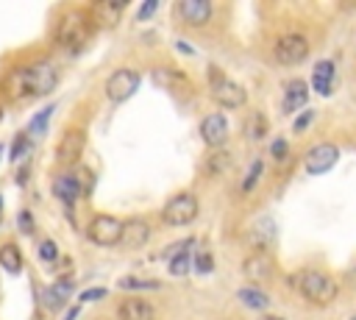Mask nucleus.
Wrapping results in <instances>:
<instances>
[{
  "instance_id": "f257e3e1",
  "label": "nucleus",
  "mask_w": 356,
  "mask_h": 320,
  "mask_svg": "<svg viewBox=\"0 0 356 320\" xmlns=\"http://www.w3.org/2000/svg\"><path fill=\"white\" fill-rule=\"evenodd\" d=\"M292 284L298 287V293L315 306H326L337 298V282L326 273H318V270H303L292 278Z\"/></svg>"
},
{
  "instance_id": "f03ea898",
  "label": "nucleus",
  "mask_w": 356,
  "mask_h": 320,
  "mask_svg": "<svg viewBox=\"0 0 356 320\" xmlns=\"http://www.w3.org/2000/svg\"><path fill=\"white\" fill-rule=\"evenodd\" d=\"M92 36V17L86 12H70L62 17L59 28H56V42L64 48H81L89 42Z\"/></svg>"
},
{
  "instance_id": "7ed1b4c3",
  "label": "nucleus",
  "mask_w": 356,
  "mask_h": 320,
  "mask_svg": "<svg viewBox=\"0 0 356 320\" xmlns=\"http://www.w3.org/2000/svg\"><path fill=\"white\" fill-rule=\"evenodd\" d=\"M209 92H212V98H214L220 106H226V109H240V106H245V101H248L245 90H242L240 84L229 81V78L222 75L217 67L209 70Z\"/></svg>"
},
{
  "instance_id": "20e7f679",
  "label": "nucleus",
  "mask_w": 356,
  "mask_h": 320,
  "mask_svg": "<svg viewBox=\"0 0 356 320\" xmlns=\"http://www.w3.org/2000/svg\"><path fill=\"white\" fill-rule=\"evenodd\" d=\"M123 228H125V223L123 220H117V217H112V215H98L92 223H89V239H92L95 245H117L120 239H123Z\"/></svg>"
},
{
  "instance_id": "39448f33",
  "label": "nucleus",
  "mask_w": 356,
  "mask_h": 320,
  "mask_svg": "<svg viewBox=\"0 0 356 320\" xmlns=\"http://www.w3.org/2000/svg\"><path fill=\"white\" fill-rule=\"evenodd\" d=\"M162 217H164V223H170V226H187V223H192V220L198 217V198L190 195V192L175 195L173 201L164 206Z\"/></svg>"
},
{
  "instance_id": "423d86ee",
  "label": "nucleus",
  "mask_w": 356,
  "mask_h": 320,
  "mask_svg": "<svg viewBox=\"0 0 356 320\" xmlns=\"http://www.w3.org/2000/svg\"><path fill=\"white\" fill-rule=\"evenodd\" d=\"M337 159H340L337 145L320 142V145H315V148L306 150L303 165H306V173H312V176H323L326 170H331V168L337 165Z\"/></svg>"
},
{
  "instance_id": "0eeeda50",
  "label": "nucleus",
  "mask_w": 356,
  "mask_h": 320,
  "mask_svg": "<svg viewBox=\"0 0 356 320\" xmlns=\"http://www.w3.org/2000/svg\"><path fill=\"white\" fill-rule=\"evenodd\" d=\"M137 90H140V75L134 70H117V72L109 75V81H106V95L114 103L128 101Z\"/></svg>"
},
{
  "instance_id": "6e6552de",
  "label": "nucleus",
  "mask_w": 356,
  "mask_h": 320,
  "mask_svg": "<svg viewBox=\"0 0 356 320\" xmlns=\"http://www.w3.org/2000/svg\"><path fill=\"white\" fill-rule=\"evenodd\" d=\"M309 56V42L301 34H287L276 42V59L279 64H301Z\"/></svg>"
},
{
  "instance_id": "1a4fd4ad",
  "label": "nucleus",
  "mask_w": 356,
  "mask_h": 320,
  "mask_svg": "<svg viewBox=\"0 0 356 320\" xmlns=\"http://www.w3.org/2000/svg\"><path fill=\"white\" fill-rule=\"evenodd\" d=\"M0 90H3V95L9 101H23L28 95H34V87H31V70L28 67H14L6 72L3 84H0Z\"/></svg>"
},
{
  "instance_id": "9d476101",
  "label": "nucleus",
  "mask_w": 356,
  "mask_h": 320,
  "mask_svg": "<svg viewBox=\"0 0 356 320\" xmlns=\"http://www.w3.org/2000/svg\"><path fill=\"white\" fill-rule=\"evenodd\" d=\"M84 142H86V134H84L81 129L64 131V137H62V142H59V148H56V159H59L62 165L78 162V156L84 153Z\"/></svg>"
},
{
  "instance_id": "9b49d317",
  "label": "nucleus",
  "mask_w": 356,
  "mask_h": 320,
  "mask_svg": "<svg viewBox=\"0 0 356 320\" xmlns=\"http://www.w3.org/2000/svg\"><path fill=\"white\" fill-rule=\"evenodd\" d=\"M175 12L187 25H195V28H201L212 20V3H206V0H181Z\"/></svg>"
},
{
  "instance_id": "f8f14e48",
  "label": "nucleus",
  "mask_w": 356,
  "mask_h": 320,
  "mask_svg": "<svg viewBox=\"0 0 356 320\" xmlns=\"http://www.w3.org/2000/svg\"><path fill=\"white\" fill-rule=\"evenodd\" d=\"M201 137H203V142L212 145V148L222 145V142L229 139V123H226V117H222V114H209V117H203Z\"/></svg>"
},
{
  "instance_id": "ddd939ff",
  "label": "nucleus",
  "mask_w": 356,
  "mask_h": 320,
  "mask_svg": "<svg viewBox=\"0 0 356 320\" xmlns=\"http://www.w3.org/2000/svg\"><path fill=\"white\" fill-rule=\"evenodd\" d=\"M31 70V87L34 95H48L56 87V70L48 62H39V64H28Z\"/></svg>"
},
{
  "instance_id": "4468645a",
  "label": "nucleus",
  "mask_w": 356,
  "mask_h": 320,
  "mask_svg": "<svg viewBox=\"0 0 356 320\" xmlns=\"http://www.w3.org/2000/svg\"><path fill=\"white\" fill-rule=\"evenodd\" d=\"M123 9H125V3H120V0H101V3L92 6V14L89 17H92V23H98V25L112 28V25L120 23Z\"/></svg>"
},
{
  "instance_id": "2eb2a0df",
  "label": "nucleus",
  "mask_w": 356,
  "mask_h": 320,
  "mask_svg": "<svg viewBox=\"0 0 356 320\" xmlns=\"http://www.w3.org/2000/svg\"><path fill=\"white\" fill-rule=\"evenodd\" d=\"M248 239H251V245H253V248L264 251V248L276 239V226H273V220H270V217L256 220V223L248 228Z\"/></svg>"
},
{
  "instance_id": "dca6fc26",
  "label": "nucleus",
  "mask_w": 356,
  "mask_h": 320,
  "mask_svg": "<svg viewBox=\"0 0 356 320\" xmlns=\"http://www.w3.org/2000/svg\"><path fill=\"white\" fill-rule=\"evenodd\" d=\"M245 276L253 278V282H264V278L273 276V259L264 251H256L253 256L245 259Z\"/></svg>"
},
{
  "instance_id": "f3484780",
  "label": "nucleus",
  "mask_w": 356,
  "mask_h": 320,
  "mask_svg": "<svg viewBox=\"0 0 356 320\" xmlns=\"http://www.w3.org/2000/svg\"><path fill=\"white\" fill-rule=\"evenodd\" d=\"M117 312H120V320H153L156 317L153 306L142 298H125Z\"/></svg>"
},
{
  "instance_id": "a211bd4d",
  "label": "nucleus",
  "mask_w": 356,
  "mask_h": 320,
  "mask_svg": "<svg viewBox=\"0 0 356 320\" xmlns=\"http://www.w3.org/2000/svg\"><path fill=\"white\" fill-rule=\"evenodd\" d=\"M148 237H151V228H148L145 220H128L125 228H123V239H120V243L125 248H140V245L148 243Z\"/></svg>"
},
{
  "instance_id": "6ab92c4d",
  "label": "nucleus",
  "mask_w": 356,
  "mask_h": 320,
  "mask_svg": "<svg viewBox=\"0 0 356 320\" xmlns=\"http://www.w3.org/2000/svg\"><path fill=\"white\" fill-rule=\"evenodd\" d=\"M70 295H73V282H70V278H62V282H56V284H51L48 290H44L42 304L48 309H59V306L67 304Z\"/></svg>"
},
{
  "instance_id": "aec40b11",
  "label": "nucleus",
  "mask_w": 356,
  "mask_h": 320,
  "mask_svg": "<svg viewBox=\"0 0 356 320\" xmlns=\"http://www.w3.org/2000/svg\"><path fill=\"white\" fill-rule=\"evenodd\" d=\"M53 192H56L59 201L75 204L78 198H81V178H75V176H59L53 181Z\"/></svg>"
},
{
  "instance_id": "412c9836",
  "label": "nucleus",
  "mask_w": 356,
  "mask_h": 320,
  "mask_svg": "<svg viewBox=\"0 0 356 320\" xmlns=\"http://www.w3.org/2000/svg\"><path fill=\"white\" fill-rule=\"evenodd\" d=\"M312 87H315L320 95H331V90H334V62H320L315 67Z\"/></svg>"
},
{
  "instance_id": "4be33fe9",
  "label": "nucleus",
  "mask_w": 356,
  "mask_h": 320,
  "mask_svg": "<svg viewBox=\"0 0 356 320\" xmlns=\"http://www.w3.org/2000/svg\"><path fill=\"white\" fill-rule=\"evenodd\" d=\"M306 98H309L306 84L295 78V81H290L287 90H284V111H295V109H301V106L306 103Z\"/></svg>"
},
{
  "instance_id": "5701e85b",
  "label": "nucleus",
  "mask_w": 356,
  "mask_h": 320,
  "mask_svg": "<svg viewBox=\"0 0 356 320\" xmlns=\"http://www.w3.org/2000/svg\"><path fill=\"white\" fill-rule=\"evenodd\" d=\"M0 267H6L9 273L23 270V256H20L17 245H3V251H0Z\"/></svg>"
},
{
  "instance_id": "b1692460",
  "label": "nucleus",
  "mask_w": 356,
  "mask_h": 320,
  "mask_svg": "<svg viewBox=\"0 0 356 320\" xmlns=\"http://www.w3.org/2000/svg\"><path fill=\"white\" fill-rule=\"evenodd\" d=\"M240 301L245 306H251V309H264L267 306V295L262 290H256V287H242L240 290Z\"/></svg>"
},
{
  "instance_id": "393cba45",
  "label": "nucleus",
  "mask_w": 356,
  "mask_h": 320,
  "mask_svg": "<svg viewBox=\"0 0 356 320\" xmlns=\"http://www.w3.org/2000/svg\"><path fill=\"white\" fill-rule=\"evenodd\" d=\"M153 81L159 84V87H173V84H178V87H184L187 84V78L181 75V72H173V70H153Z\"/></svg>"
},
{
  "instance_id": "a878e982",
  "label": "nucleus",
  "mask_w": 356,
  "mask_h": 320,
  "mask_svg": "<svg viewBox=\"0 0 356 320\" xmlns=\"http://www.w3.org/2000/svg\"><path fill=\"white\" fill-rule=\"evenodd\" d=\"M120 287L123 290H159L162 284L156 282V278H120Z\"/></svg>"
},
{
  "instance_id": "bb28decb",
  "label": "nucleus",
  "mask_w": 356,
  "mask_h": 320,
  "mask_svg": "<svg viewBox=\"0 0 356 320\" xmlns=\"http://www.w3.org/2000/svg\"><path fill=\"white\" fill-rule=\"evenodd\" d=\"M264 134H267V120H264V114H253L251 123H248V137H251V139H262Z\"/></svg>"
},
{
  "instance_id": "cd10ccee",
  "label": "nucleus",
  "mask_w": 356,
  "mask_h": 320,
  "mask_svg": "<svg viewBox=\"0 0 356 320\" xmlns=\"http://www.w3.org/2000/svg\"><path fill=\"white\" fill-rule=\"evenodd\" d=\"M53 111H56L53 106L42 109V111H39V114L31 120V131H34V134H42V131H44V126H48V120H51V114H53Z\"/></svg>"
},
{
  "instance_id": "c85d7f7f",
  "label": "nucleus",
  "mask_w": 356,
  "mask_h": 320,
  "mask_svg": "<svg viewBox=\"0 0 356 320\" xmlns=\"http://www.w3.org/2000/svg\"><path fill=\"white\" fill-rule=\"evenodd\" d=\"M259 176H262V162L256 159V162L251 165V170H248V176H245V181H242V189H245V192H251V189H253V184L259 181Z\"/></svg>"
},
{
  "instance_id": "c756f323",
  "label": "nucleus",
  "mask_w": 356,
  "mask_h": 320,
  "mask_svg": "<svg viewBox=\"0 0 356 320\" xmlns=\"http://www.w3.org/2000/svg\"><path fill=\"white\" fill-rule=\"evenodd\" d=\"M195 270H198V273H212V270H214V259H212L209 251H201V254L195 256Z\"/></svg>"
},
{
  "instance_id": "7c9ffc66",
  "label": "nucleus",
  "mask_w": 356,
  "mask_h": 320,
  "mask_svg": "<svg viewBox=\"0 0 356 320\" xmlns=\"http://www.w3.org/2000/svg\"><path fill=\"white\" fill-rule=\"evenodd\" d=\"M28 150H31L28 137H17V139H14V145H12V162H14V159H20V156H25Z\"/></svg>"
},
{
  "instance_id": "2f4dec72",
  "label": "nucleus",
  "mask_w": 356,
  "mask_h": 320,
  "mask_svg": "<svg viewBox=\"0 0 356 320\" xmlns=\"http://www.w3.org/2000/svg\"><path fill=\"white\" fill-rule=\"evenodd\" d=\"M39 256H42L44 262H56V256H59V251H56V245L51 243V239H44V243L39 245Z\"/></svg>"
},
{
  "instance_id": "473e14b6",
  "label": "nucleus",
  "mask_w": 356,
  "mask_h": 320,
  "mask_svg": "<svg viewBox=\"0 0 356 320\" xmlns=\"http://www.w3.org/2000/svg\"><path fill=\"white\" fill-rule=\"evenodd\" d=\"M98 298H106V290H103V287H92V290L81 293V301H98Z\"/></svg>"
},
{
  "instance_id": "72a5a7b5",
  "label": "nucleus",
  "mask_w": 356,
  "mask_h": 320,
  "mask_svg": "<svg viewBox=\"0 0 356 320\" xmlns=\"http://www.w3.org/2000/svg\"><path fill=\"white\" fill-rule=\"evenodd\" d=\"M226 162H229V153H217V156H214V162H209V168H212L214 173H220L222 168H226Z\"/></svg>"
},
{
  "instance_id": "f704fd0d",
  "label": "nucleus",
  "mask_w": 356,
  "mask_h": 320,
  "mask_svg": "<svg viewBox=\"0 0 356 320\" xmlns=\"http://www.w3.org/2000/svg\"><path fill=\"white\" fill-rule=\"evenodd\" d=\"M270 153H273L276 159H287V142H284V139H276L273 148H270Z\"/></svg>"
},
{
  "instance_id": "c9c22d12",
  "label": "nucleus",
  "mask_w": 356,
  "mask_h": 320,
  "mask_svg": "<svg viewBox=\"0 0 356 320\" xmlns=\"http://www.w3.org/2000/svg\"><path fill=\"white\" fill-rule=\"evenodd\" d=\"M20 231H23V234H31V231H34V226H31V212H23V215H20Z\"/></svg>"
},
{
  "instance_id": "e433bc0d",
  "label": "nucleus",
  "mask_w": 356,
  "mask_h": 320,
  "mask_svg": "<svg viewBox=\"0 0 356 320\" xmlns=\"http://www.w3.org/2000/svg\"><path fill=\"white\" fill-rule=\"evenodd\" d=\"M312 117H315V114H312V111H306L303 117H298V120H295V131H303V129H306V126L312 123Z\"/></svg>"
},
{
  "instance_id": "4c0bfd02",
  "label": "nucleus",
  "mask_w": 356,
  "mask_h": 320,
  "mask_svg": "<svg viewBox=\"0 0 356 320\" xmlns=\"http://www.w3.org/2000/svg\"><path fill=\"white\" fill-rule=\"evenodd\" d=\"M153 12H156V0H151V3H145V6L140 9V20H148Z\"/></svg>"
},
{
  "instance_id": "58836bf2",
  "label": "nucleus",
  "mask_w": 356,
  "mask_h": 320,
  "mask_svg": "<svg viewBox=\"0 0 356 320\" xmlns=\"http://www.w3.org/2000/svg\"><path fill=\"white\" fill-rule=\"evenodd\" d=\"M25 181H28V168H23L20 176H17V184H25Z\"/></svg>"
},
{
  "instance_id": "ea45409f",
  "label": "nucleus",
  "mask_w": 356,
  "mask_h": 320,
  "mask_svg": "<svg viewBox=\"0 0 356 320\" xmlns=\"http://www.w3.org/2000/svg\"><path fill=\"white\" fill-rule=\"evenodd\" d=\"M78 312H81V306H73V309L67 312V317H64V320H75V317H78Z\"/></svg>"
},
{
  "instance_id": "a19ab883",
  "label": "nucleus",
  "mask_w": 356,
  "mask_h": 320,
  "mask_svg": "<svg viewBox=\"0 0 356 320\" xmlns=\"http://www.w3.org/2000/svg\"><path fill=\"white\" fill-rule=\"evenodd\" d=\"M348 282H351V284H353V287H356V267H353V270H351V276H348Z\"/></svg>"
},
{
  "instance_id": "79ce46f5",
  "label": "nucleus",
  "mask_w": 356,
  "mask_h": 320,
  "mask_svg": "<svg viewBox=\"0 0 356 320\" xmlns=\"http://www.w3.org/2000/svg\"><path fill=\"white\" fill-rule=\"evenodd\" d=\"M264 320H281V317H264Z\"/></svg>"
},
{
  "instance_id": "37998d69",
  "label": "nucleus",
  "mask_w": 356,
  "mask_h": 320,
  "mask_svg": "<svg viewBox=\"0 0 356 320\" xmlns=\"http://www.w3.org/2000/svg\"><path fill=\"white\" fill-rule=\"evenodd\" d=\"M0 209H3V201H0Z\"/></svg>"
},
{
  "instance_id": "c03bdc74",
  "label": "nucleus",
  "mask_w": 356,
  "mask_h": 320,
  "mask_svg": "<svg viewBox=\"0 0 356 320\" xmlns=\"http://www.w3.org/2000/svg\"><path fill=\"white\" fill-rule=\"evenodd\" d=\"M0 153H3V145H0Z\"/></svg>"
},
{
  "instance_id": "a18cd8bd",
  "label": "nucleus",
  "mask_w": 356,
  "mask_h": 320,
  "mask_svg": "<svg viewBox=\"0 0 356 320\" xmlns=\"http://www.w3.org/2000/svg\"><path fill=\"white\" fill-rule=\"evenodd\" d=\"M0 114H3V111H0Z\"/></svg>"
}]
</instances>
